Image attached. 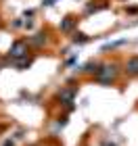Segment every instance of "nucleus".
<instances>
[{
	"label": "nucleus",
	"mask_w": 138,
	"mask_h": 146,
	"mask_svg": "<svg viewBox=\"0 0 138 146\" xmlns=\"http://www.w3.org/2000/svg\"><path fill=\"white\" fill-rule=\"evenodd\" d=\"M115 73H117V71H115L113 65H105V67L98 71V79H101L103 84H107V82H111V79L115 77Z\"/></svg>",
	"instance_id": "1"
},
{
	"label": "nucleus",
	"mask_w": 138,
	"mask_h": 146,
	"mask_svg": "<svg viewBox=\"0 0 138 146\" xmlns=\"http://www.w3.org/2000/svg\"><path fill=\"white\" fill-rule=\"evenodd\" d=\"M128 71L130 73H138V58H130L128 61Z\"/></svg>",
	"instance_id": "3"
},
{
	"label": "nucleus",
	"mask_w": 138,
	"mask_h": 146,
	"mask_svg": "<svg viewBox=\"0 0 138 146\" xmlns=\"http://www.w3.org/2000/svg\"><path fill=\"white\" fill-rule=\"evenodd\" d=\"M23 54H25V42H15V44H13V48H11V56L19 58Z\"/></svg>",
	"instance_id": "2"
}]
</instances>
